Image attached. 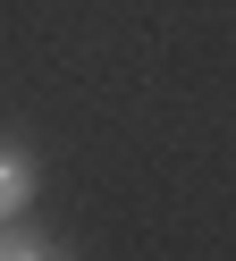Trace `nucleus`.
<instances>
[{"instance_id":"nucleus-2","label":"nucleus","mask_w":236,"mask_h":261,"mask_svg":"<svg viewBox=\"0 0 236 261\" xmlns=\"http://www.w3.org/2000/svg\"><path fill=\"white\" fill-rule=\"evenodd\" d=\"M0 261H76L51 227H34V219H9L0 227Z\"/></svg>"},{"instance_id":"nucleus-1","label":"nucleus","mask_w":236,"mask_h":261,"mask_svg":"<svg viewBox=\"0 0 236 261\" xmlns=\"http://www.w3.org/2000/svg\"><path fill=\"white\" fill-rule=\"evenodd\" d=\"M34 186H42V160H34L17 135H0V227L34 211Z\"/></svg>"}]
</instances>
